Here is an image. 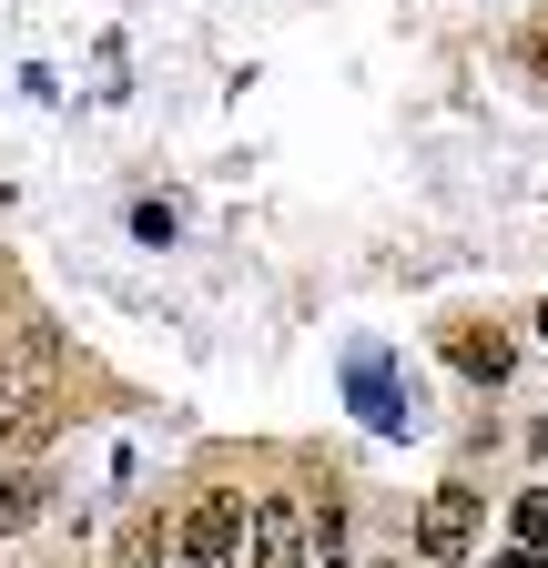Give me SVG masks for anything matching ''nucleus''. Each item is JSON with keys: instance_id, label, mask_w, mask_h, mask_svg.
Listing matches in <instances>:
<instances>
[{"instance_id": "obj_3", "label": "nucleus", "mask_w": 548, "mask_h": 568, "mask_svg": "<svg viewBox=\"0 0 548 568\" xmlns=\"http://www.w3.org/2000/svg\"><path fill=\"white\" fill-rule=\"evenodd\" d=\"M305 538H315V518L295 497H264L254 508V568H305Z\"/></svg>"}, {"instance_id": "obj_2", "label": "nucleus", "mask_w": 548, "mask_h": 568, "mask_svg": "<svg viewBox=\"0 0 548 568\" xmlns=\"http://www.w3.org/2000/svg\"><path fill=\"white\" fill-rule=\"evenodd\" d=\"M467 538H477V487H437L427 508H417V548H427L437 568H457Z\"/></svg>"}, {"instance_id": "obj_5", "label": "nucleus", "mask_w": 548, "mask_h": 568, "mask_svg": "<svg viewBox=\"0 0 548 568\" xmlns=\"http://www.w3.org/2000/svg\"><path fill=\"white\" fill-rule=\"evenodd\" d=\"M51 437H61V396H11V426H0V447H21V457H31V447H51Z\"/></svg>"}, {"instance_id": "obj_11", "label": "nucleus", "mask_w": 548, "mask_h": 568, "mask_svg": "<svg viewBox=\"0 0 548 568\" xmlns=\"http://www.w3.org/2000/svg\"><path fill=\"white\" fill-rule=\"evenodd\" d=\"M0 396H11V376H0Z\"/></svg>"}, {"instance_id": "obj_9", "label": "nucleus", "mask_w": 548, "mask_h": 568, "mask_svg": "<svg viewBox=\"0 0 548 568\" xmlns=\"http://www.w3.org/2000/svg\"><path fill=\"white\" fill-rule=\"evenodd\" d=\"M498 568H548V548H518V538H508V548H498Z\"/></svg>"}, {"instance_id": "obj_1", "label": "nucleus", "mask_w": 548, "mask_h": 568, "mask_svg": "<svg viewBox=\"0 0 548 568\" xmlns=\"http://www.w3.org/2000/svg\"><path fill=\"white\" fill-rule=\"evenodd\" d=\"M244 538H254L244 497H203V508L183 518V568H234V558H244Z\"/></svg>"}, {"instance_id": "obj_10", "label": "nucleus", "mask_w": 548, "mask_h": 568, "mask_svg": "<svg viewBox=\"0 0 548 568\" xmlns=\"http://www.w3.org/2000/svg\"><path fill=\"white\" fill-rule=\"evenodd\" d=\"M538 335H548V305H538Z\"/></svg>"}, {"instance_id": "obj_4", "label": "nucleus", "mask_w": 548, "mask_h": 568, "mask_svg": "<svg viewBox=\"0 0 548 568\" xmlns=\"http://www.w3.org/2000/svg\"><path fill=\"white\" fill-rule=\"evenodd\" d=\"M447 355H457V376H477V386H498V376L518 366L508 325H457V335H447Z\"/></svg>"}, {"instance_id": "obj_7", "label": "nucleus", "mask_w": 548, "mask_h": 568, "mask_svg": "<svg viewBox=\"0 0 548 568\" xmlns=\"http://www.w3.org/2000/svg\"><path fill=\"white\" fill-rule=\"evenodd\" d=\"M31 518H41V477L31 467H0V538L31 528Z\"/></svg>"}, {"instance_id": "obj_8", "label": "nucleus", "mask_w": 548, "mask_h": 568, "mask_svg": "<svg viewBox=\"0 0 548 568\" xmlns=\"http://www.w3.org/2000/svg\"><path fill=\"white\" fill-rule=\"evenodd\" d=\"M508 538H518V548H548V487H528L518 508H508Z\"/></svg>"}, {"instance_id": "obj_6", "label": "nucleus", "mask_w": 548, "mask_h": 568, "mask_svg": "<svg viewBox=\"0 0 548 568\" xmlns=\"http://www.w3.org/2000/svg\"><path fill=\"white\" fill-rule=\"evenodd\" d=\"M356 406H366V426H406V396L386 376V355H356Z\"/></svg>"}]
</instances>
